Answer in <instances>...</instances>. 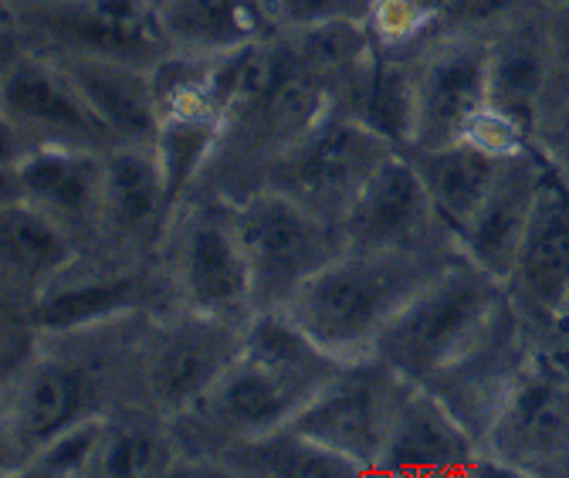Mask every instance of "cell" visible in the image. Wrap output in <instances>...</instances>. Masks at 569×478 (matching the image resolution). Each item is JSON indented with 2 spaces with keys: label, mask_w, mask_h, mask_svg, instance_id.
Segmentation results:
<instances>
[{
  "label": "cell",
  "mask_w": 569,
  "mask_h": 478,
  "mask_svg": "<svg viewBox=\"0 0 569 478\" xmlns=\"http://www.w3.org/2000/svg\"><path fill=\"white\" fill-rule=\"evenodd\" d=\"M150 312L44 332L24 367L0 377V475L21 478L58 431L139 400V343Z\"/></svg>",
  "instance_id": "6da1fadb"
},
{
  "label": "cell",
  "mask_w": 569,
  "mask_h": 478,
  "mask_svg": "<svg viewBox=\"0 0 569 478\" xmlns=\"http://www.w3.org/2000/svg\"><path fill=\"white\" fill-rule=\"evenodd\" d=\"M342 364L284 312H254L224 377L173 418L183 475H210L228 448L289 428Z\"/></svg>",
  "instance_id": "7a4b0ae2"
},
{
  "label": "cell",
  "mask_w": 569,
  "mask_h": 478,
  "mask_svg": "<svg viewBox=\"0 0 569 478\" xmlns=\"http://www.w3.org/2000/svg\"><path fill=\"white\" fill-rule=\"evenodd\" d=\"M332 96L336 79L296 34L268 38L254 51L251 79L224 122L221 143L200 183L238 203L264 190L268 170L332 109Z\"/></svg>",
  "instance_id": "3957f363"
},
{
  "label": "cell",
  "mask_w": 569,
  "mask_h": 478,
  "mask_svg": "<svg viewBox=\"0 0 569 478\" xmlns=\"http://www.w3.org/2000/svg\"><path fill=\"white\" fill-rule=\"evenodd\" d=\"M458 248H346L281 312L339 360L373 353L397 312L458 258Z\"/></svg>",
  "instance_id": "277c9868"
},
{
  "label": "cell",
  "mask_w": 569,
  "mask_h": 478,
  "mask_svg": "<svg viewBox=\"0 0 569 478\" xmlns=\"http://www.w3.org/2000/svg\"><path fill=\"white\" fill-rule=\"evenodd\" d=\"M163 271L173 309L248 322L254 316L251 271L238 231V200L197 183L173 215Z\"/></svg>",
  "instance_id": "5b68a950"
},
{
  "label": "cell",
  "mask_w": 569,
  "mask_h": 478,
  "mask_svg": "<svg viewBox=\"0 0 569 478\" xmlns=\"http://www.w3.org/2000/svg\"><path fill=\"white\" fill-rule=\"evenodd\" d=\"M0 129L4 160L31 150L112 153L119 147L64 68L8 34H0Z\"/></svg>",
  "instance_id": "8992f818"
},
{
  "label": "cell",
  "mask_w": 569,
  "mask_h": 478,
  "mask_svg": "<svg viewBox=\"0 0 569 478\" xmlns=\"http://www.w3.org/2000/svg\"><path fill=\"white\" fill-rule=\"evenodd\" d=\"M506 302V286L458 255L383 329L373 357L410 384H427L488 326Z\"/></svg>",
  "instance_id": "52a82bcc"
},
{
  "label": "cell",
  "mask_w": 569,
  "mask_h": 478,
  "mask_svg": "<svg viewBox=\"0 0 569 478\" xmlns=\"http://www.w3.org/2000/svg\"><path fill=\"white\" fill-rule=\"evenodd\" d=\"M238 231L251 271L254 312H281L346 251L339 225L274 190H258L238 203Z\"/></svg>",
  "instance_id": "ba28073f"
},
{
  "label": "cell",
  "mask_w": 569,
  "mask_h": 478,
  "mask_svg": "<svg viewBox=\"0 0 569 478\" xmlns=\"http://www.w3.org/2000/svg\"><path fill=\"white\" fill-rule=\"evenodd\" d=\"M393 153L400 150L377 132L329 109L278 157L264 177V190L292 197L306 211L342 228L363 187Z\"/></svg>",
  "instance_id": "9c48e42d"
},
{
  "label": "cell",
  "mask_w": 569,
  "mask_h": 478,
  "mask_svg": "<svg viewBox=\"0 0 569 478\" xmlns=\"http://www.w3.org/2000/svg\"><path fill=\"white\" fill-rule=\"evenodd\" d=\"M248 322L190 309L150 316L139 343V400L167 418L190 411L241 353Z\"/></svg>",
  "instance_id": "30bf717a"
},
{
  "label": "cell",
  "mask_w": 569,
  "mask_h": 478,
  "mask_svg": "<svg viewBox=\"0 0 569 478\" xmlns=\"http://www.w3.org/2000/svg\"><path fill=\"white\" fill-rule=\"evenodd\" d=\"M0 34L44 54L116 58L153 68L167 54L147 0H71L51 8H0Z\"/></svg>",
  "instance_id": "8fae6325"
},
{
  "label": "cell",
  "mask_w": 569,
  "mask_h": 478,
  "mask_svg": "<svg viewBox=\"0 0 569 478\" xmlns=\"http://www.w3.org/2000/svg\"><path fill=\"white\" fill-rule=\"evenodd\" d=\"M407 390L410 380L380 357H356L336 370L292 428L356 465L360 475H377Z\"/></svg>",
  "instance_id": "7c38bea8"
},
{
  "label": "cell",
  "mask_w": 569,
  "mask_h": 478,
  "mask_svg": "<svg viewBox=\"0 0 569 478\" xmlns=\"http://www.w3.org/2000/svg\"><path fill=\"white\" fill-rule=\"evenodd\" d=\"M536 350L539 332L522 319V312L506 296V302L495 309L488 326L471 343L420 387L431 390L478 438V445H485L512 390L532 367Z\"/></svg>",
  "instance_id": "4fadbf2b"
},
{
  "label": "cell",
  "mask_w": 569,
  "mask_h": 478,
  "mask_svg": "<svg viewBox=\"0 0 569 478\" xmlns=\"http://www.w3.org/2000/svg\"><path fill=\"white\" fill-rule=\"evenodd\" d=\"M569 478V380L536 350L481 445V475Z\"/></svg>",
  "instance_id": "5bb4252c"
},
{
  "label": "cell",
  "mask_w": 569,
  "mask_h": 478,
  "mask_svg": "<svg viewBox=\"0 0 569 478\" xmlns=\"http://www.w3.org/2000/svg\"><path fill=\"white\" fill-rule=\"evenodd\" d=\"M170 309L173 296L163 261L132 265L106 255H82L28 312L18 316L41 332H64L142 312L160 316Z\"/></svg>",
  "instance_id": "9a60e30c"
},
{
  "label": "cell",
  "mask_w": 569,
  "mask_h": 478,
  "mask_svg": "<svg viewBox=\"0 0 569 478\" xmlns=\"http://www.w3.org/2000/svg\"><path fill=\"white\" fill-rule=\"evenodd\" d=\"M106 160L96 150H31L0 167V197L21 200L96 255L106 203Z\"/></svg>",
  "instance_id": "2e32d148"
},
{
  "label": "cell",
  "mask_w": 569,
  "mask_h": 478,
  "mask_svg": "<svg viewBox=\"0 0 569 478\" xmlns=\"http://www.w3.org/2000/svg\"><path fill=\"white\" fill-rule=\"evenodd\" d=\"M397 54L410 58L417 79V136L410 150L458 143L468 116L488 102V34H435Z\"/></svg>",
  "instance_id": "e0dca14e"
},
{
  "label": "cell",
  "mask_w": 569,
  "mask_h": 478,
  "mask_svg": "<svg viewBox=\"0 0 569 478\" xmlns=\"http://www.w3.org/2000/svg\"><path fill=\"white\" fill-rule=\"evenodd\" d=\"M177 200L153 147H116L106 160V203L96 255L150 265L160 261Z\"/></svg>",
  "instance_id": "ac0fdd59"
},
{
  "label": "cell",
  "mask_w": 569,
  "mask_h": 478,
  "mask_svg": "<svg viewBox=\"0 0 569 478\" xmlns=\"http://www.w3.org/2000/svg\"><path fill=\"white\" fill-rule=\"evenodd\" d=\"M346 248L373 251H423V248H458L451 228L438 215L413 160L393 153L373 180L363 187L342 221Z\"/></svg>",
  "instance_id": "d6986e66"
},
{
  "label": "cell",
  "mask_w": 569,
  "mask_h": 478,
  "mask_svg": "<svg viewBox=\"0 0 569 478\" xmlns=\"http://www.w3.org/2000/svg\"><path fill=\"white\" fill-rule=\"evenodd\" d=\"M566 292H569V183L546 157V177L536 197L516 268L506 282V296L522 312V319L539 336H546L556 326Z\"/></svg>",
  "instance_id": "ffe728a7"
},
{
  "label": "cell",
  "mask_w": 569,
  "mask_h": 478,
  "mask_svg": "<svg viewBox=\"0 0 569 478\" xmlns=\"http://www.w3.org/2000/svg\"><path fill=\"white\" fill-rule=\"evenodd\" d=\"M549 24L546 4H522L488 38V102L526 126L536 143L549 116Z\"/></svg>",
  "instance_id": "44dd1931"
},
{
  "label": "cell",
  "mask_w": 569,
  "mask_h": 478,
  "mask_svg": "<svg viewBox=\"0 0 569 478\" xmlns=\"http://www.w3.org/2000/svg\"><path fill=\"white\" fill-rule=\"evenodd\" d=\"M542 177H546V153L539 143L532 150L506 160L491 190L478 203V211L455 238L458 251L502 286L509 282L512 268H516Z\"/></svg>",
  "instance_id": "7402d4cb"
},
{
  "label": "cell",
  "mask_w": 569,
  "mask_h": 478,
  "mask_svg": "<svg viewBox=\"0 0 569 478\" xmlns=\"http://www.w3.org/2000/svg\"><path fill=\"white\" fill-rule=\"evenodd\" d=\"M377 475H481V445L431 390L410 384Z\"/></svg>",
  "instance_id": "603a6c76"
},
{
  "label": "cell",
  "mask_w": 569,
  "mask_h": 478,
  "mask_svg": "<svg viewBox=\"0 0 569 478\" xmlns=\"http://www.w3.org/2000/svg\"><path fill=\"white\" fill-rule=\"evenodd\" d=\"M82 255L54 221L0 197V312H28Z\"/></svg>",
  "instance_id": "cb8c5ba5"
},
{
  "label": "cell",
  "mask_w": 569,
  "mask_h": 478,
  "mask_svg": "<svg viewBox=\"0 0 569 478\" xmlns=\"http://www.w3.org/2000/svg\"><path fill=\"white\" fill-rule=\"evenodd\" d=\"M332 109L407 153L417 136V79L410 58L373 44V51L339 86Z\"/></svg>",
  "instance_id": "d4e9b609"
},
{
  "label": "cell",
  "mask_w": 569,
  "mask_h": 478,
  "mask_svg": "<svg viewBox=\"0 0 569 478\" xmlns=\"http://www.w3.org/2000/svg\"><path fill=\"white\" fill-rule=\"evenodd\" d=\"M71 76L96 109V116L112 129L119 147H153L157 140V92L153 68L116 58H86V54H51Z\"/></svg>",
  "instance_id": "484cf974"
},
{
  "label": "cell",
  "mask_w": 569,
  "mask_h": 478,
  "mask_svg": "<svg viewBox=\"0 0 569 478\" xmlns=\"http://www.w3.org/2000/svg\"><path fill=\"white\" fill-rule=\"evenodd\" d=\"M157 24L167 51L224 58L278 34L268 0H163Z\"/></svg>",
  "instance_id": "4316f807"
},
{
  "label": "cell",
  "mask_w": 569,
  "mask_h": 478,
  "mask_svg": "<svg viewBox=\"0 0 569 478\" xmlns=\"http://www.w3.org/2000/svg\"><path fill=\"white\" fill-rule=\"evenodd\" d=\"M183 475V451L173 418L150 404H126L106 415V438L96 478H163Z\"/></svg>",
  "instance_id": "83f0119b"
},
{
  "label": "cell",
  "mask_w": 569,
  "mask_h": 478,
  "mask_svg": "<svg viewBox=\"0 0 569 478\" xmlns=\"http://www.w3.org/2000/svg\"><path fill=\"white\" fill-rule=\"evenodd\" d=\"M210 475L231 478H349L360 475L356 465L322 448L299 428H278L228 448L213 461Z\"/></svg>",
  "instance_id": "f1b7e54d"
},
{
  "label": "cell",
  "mask_w": 569,
  "mask_h": 478,
  "mask_svg": "<svg viewBox=\"0 0 569 478\" xmlns=\"http://www.w3.org/2000/svg\"><path fill=\"white\" fill-rule=\"evenodd\" d=\"M407 157L413 160L438 215L445 218V225L451 228L455 238L471 221V215L478 211V203L485 200L498 170L506 163V160H495V157L461 143V140L448 143V147H435V150H410Z\"/></svg>",
  "instance_id": "f546056e"
},
{
  "label": "cell",
  "mask_w": 569,
  "mask_h": 478,
  "mask_svg": "<svg viewBox=\"0 0 569 478\" xmlns=\"http://www.w3.org/2000/svg\"><path fill=\"white\" fill-rule=\"evenodd\" d=\"M221 132H224V119L218 116H203V112L160 116L153 150H157L163 180L170 187V197L177 200V208L207 173L213 150L221 143Z\"/></svg>",
  "instance_id": "4dcf8cb0"
},
{
  "label": "cell",
  "mask_w": 569,
  "mask_h": 478,
  "mask_svg": "<svg viewBox=\"0 0 569 478\" xmlns=\"http://www.w3.org/2000/svg\"><path fill=\"white\" fill-rule=\"evenodd\" d=\"M455 8V0H373L370 34L387 51H410L438 34Z\"/></svg>",
  "instance_id": "1f68e13d"
},
{
  "label": "cell",
  "mask_w": 569,
  "mask_h": 478,
  "mask_svg": "<svg viewBox=\"0 0 569 478\" xmlns=\"http://www.w3.org/2000/svg\"><path fill=\"white\" fill-rule=\"evenodd\" d=\"M102 438H106V418L71 425L31 455L21 478H96Z\"/></svg>",
  "instance_id": "d6a6232c"
},
{
  "label": "cell",
  "mask_w": 569,
  "mask_h": 478,
  "mask_svg": "<svg viewBox=\"0 0 569 478\" xmlns=\"http://www.w3.org/2000/svg\"><path fill=\"white\" fill-rule=\"evenodd\" d=\"M458 140L481 150V153H488V157H495V160H512V157L536 147V136L526 126H519L509 112L495 109L491 102H485L481 109H475L468 116Z\"/></svg>",
  "instance_id": "836d02e7"
},
{
  "label": "cell",
  "mask_w": 569,
  "mask_h": 478,
  "mask_svg": "<svg viewBox=\"0 0 569 478\" xmlns=\"http://www.w3.org/2000/svg\"><path fill=\"white\" fill-rule=\"evenodd\" d=\"M278 34L329 24H367L373 0H268Z\"/></svg>",
  "instance_id": "e575fe53"
},
{
  "label": "cell",
  "mask_w": 569,
  "mask_h": 478,
  "mask_svg": "<svg viewBox=\"0 0 569 478\" xmlns=\"http://www.w3.org/2000/svg\"><path fill=\"white\" fill-rule=\"evenodd\" d=\"M546 24H549V64H552V86H549V129L569 106V0L546 8ZM542 136V132H539Z\"/></svg>",
  "instance_id": "d590c367"
},
{
  "label": "cell",
  "mask_w": 569,
  "mask_h": 478,
  "mask_svg": "<svg viewBox=\"0 0 569 478\" xmlns=\"http://www.w3.org/2000/svg\"><path fill=\"white\" fill-rule=\"evenodd\" d=\"M539 353L569 380V326H552L546 336H539Z\"/></svg>",
  "instance_id": "8d00e7d4"
},
{
  "label": "cell",
  "mask_w": 569,
  "mask_h": 478,
  "mask_svg": "<svg viewBox=\"0 0 569 478\" xmlns=\"http://www.w3.org/2000/svg\"><path fill=\"white\" fill-rule=\"evenodd\" d=\"M539 147L546 150V157L552 160V167L569 183V129H549V132H542L539 136Z\"/></svg>",
  "instance_id": "74e56055"
},
{
  "label": "cell",
  "mask_w": 569,
  "mask_h": 478,
  "mask_svg": "<svg viewBox=\"0 0 569 478\" xmlns=\"http://www.w3.org/2000/svg\"><path fill=\"white\" fill-rule=\"evenodd\" d=\"M51 4H71V0H0V8H51Z\"/></svg>",
  "instance_id": "f35d334b"
},
{
  "label": "cell",
  "mask_w": 569,
  "mask_h": 478,
  "mask_svg": "<svg viewBox=\"0 0 569 478\" xmlns=\"http://www.w3.org/2000/svg\"><path fill=\"white\" fill-rule=\"evenodd\" d=\"M556 326H569V292H566V299H562V306H559Z\"/></svg>",
  "instance_id": "ab89813d"
},
{
  "label": "cell",
  "mask_w": 569,
  "mask_h": 478,
  "mask_svg": "<svg viewBox=\"0 0 569 478\" xmlns=\"http://www.w3.org/2000/svg\"><path fill=\"white\" fill-rule=\"evenodd\" d=\"M549 129H569V106H566V112H562V116H559V119H556ZM549 129H542V132H549Z\"/></svg>",
  "instance_id": "60d3db41"
},
{
  "label": "cell",
  "mask_w": 569,
  "mask_h": 478,
  "mask_svg": "<svg viewBox=\"0 0 569 478\" xmlns=\"http://www.w3.org/2000/svg\"><path fill=\"white\" fill-rule=\"evenodd\" d=\"M539 4H546V8H552V4H562V0H539Z\"/></svg>",
  "instance_id": "b9f144b4"
},
{
  "label": "cell",
  "mask_w": 569,
  "mask_h": 478,
  "mask_svg": "<svg viewBox=\"0 0 569 478\" xmlns=\"http://www.w3.org/2000/svg\"><path fill=\"white\" fill-rule=\"evenodd\" d=\"M147 4H150V8H153V11H157V8H160V4H163V0H147Z\"/></svg>",
  "instance_id": "7bdbcfd3"
}]
</instances>
